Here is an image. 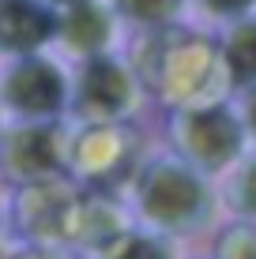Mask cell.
<instances>
[{"instance_id":"obj_17","label":"cell","mask_w":256,"mask_h":259,"mask_svg":"<svg viewBox=\"0 0 256 259\" xmlns=\"http://www.w3.org/2000/svg\"><path fill=\"white\" fill-rule=\"evenodd\" d=\"M241 120H245V132L256 139V91H249L245 98V109H241Z\"/></svg>"},{"instance_id":"obj_14","label":"cell","mask_w":256,"mask_h":259,"mask_svg":"<svg viewBox=\"0 0 256 259\" xmlns=\"http://www.w3.org/2000/svg\"><path fill=\"white\" fill-rule=\"evenodd\" d=\"M226 199H230V210L245 222V226H256V154L241 158V162L230 169Z\"/></svg>"},{"instance_id":"obj_10","label":"cell","mask_w":256,"mask_h":259,"mask_svg":"<svg viewBox=\"0 0 256 259\" xmlns=\"http://www.w3.org/2000/svg\"><path fill=\"white\" fill-rule=\"evenodd\" d=\"M132 229V218L125 214L113 195L105 192H83L79 199V210H76V233H72V244L87 248L91 255H105L121 237Z\"/></svg>"},{"instance_id":"obj_16","label":"cell","mask_w":256,"mask_h":259,"mask_svg":"<svg viewBox=\"0 0 256 259\" xmlns=\"http://www.w3.org/2000/svg\"><path fill=\"white\" fill-rule=\"evenodd\" d=\"M196 8L211 19H226V23H237V19H249L256 0H196Z\"/></svg>"},{"instance_id":"obj_3","label":"cell","mask_w":256,"mask_h":259,"mask_svg":"<svg viewBox=\"0 0 256 259\" xmlns=\"http://www.w3.org/2000/svg\"><path fill=\"white\" fill-rule=\"evenodd\" d=\"M245 120L234 105L207 102L189 109H170V143L185 165L196 173H226L245 158Z\"/></svg>"},{"instance_id":"obj_13","label":"cell","mask_w":256,"mask_h":259,"mask_svg":"<svg viewBox=\"0 0 256 259\" xmlns=\"http://www.w3.org/2000/svg\"><path fill=\"white\" fill-rule=\"evenodd\" d=\"M102 259H177L170 237H158L151 229H128Z\"/></svg>"},{"instance_id":"obj_8","label":"cell","mask_w":256,"mask_h":259,"mask_svg":"<svg viewBox=\"0 0 256 259\" xmlns=\"http://www.w3.org/2000/svg\"><path fill=\"white\" fill-rule=\"evenodd\" d=\"M57 15H60L57 38L72 53H79L83 60L109 53L113 38H117V12H113V0H72V4H64Z\"/></svg>"},{"instance_id":"obj_15","label":"cell","mask_w":256,"mask_h":259,"mask_svg":"<svg viewBox=\"0 0 256 259\" xmlns=\"http://www.w3.org/2000/svg\"><path fill=\"white\" fill-rule=\"evenodd\" d=\"M215 259H256V226H230L215 240Z\"/></svg>"},{"instance_id":"obj_7","label":"cell","mask_w":256,"mask_h":259,"mask_svg":"<svg viewBox=\"0 0 256 259\" xmlns=\"http://www.w3.org/2000/svg\"><path fill=\"white\" fill-rule=\"evenodd\" d=\"M68 162H72V136L60 120L19 124L4 136V147H0V165L19 184L57 181Z\"/></svg>"},{"instance_id":"obj_2","label":"cell","mask_w":256,"mask_h":259,"mask_svg":"<svg viewBox=\"0 0 256 259\" xmlns=\"http://www.w3.org/2000/svg\"><path fill=\"white\" fill-rule=\"evenodd\" d=\"M132 210L139 226L158 237H189L211 226L215 192L204 173L173 158H151L132 181Z\"/></svg>"},{"instance_id":"obj_4","label":"cell","mask_w":256,"mask_h":259,"mask_svg":"<svg viewBox=\"0 0 256 259\" xmlns=\"http://www.w3.org/2000/svg\"><path fill=\"white\" fill-rule=\"evenodd\" d=\"M143 147H147V139L132 120L87 124L72 139V162H68V169L83 184H91V192L113 195L117 188H125V184L132 188L139 169L147 165Z\"/></svg>"},{"instance_id":"obj_6","label":"cell","mask_w":256,"mask_h":259,"mask_svg":"<svg viewBox=\"0 0 256 259\" xmlns=\"http://www.w3.org/2000/svg\"><path fill=\"white\" fill-rule=\"evenodd\" d=\"M0 105L12 109L23 124L57 120L72 105V83L49 57H19L0 79Z\"/></svg>"},{"instance_id":"obj_19","label":"cell","mask_w":256,"mask_h":259,"mask_svg":"<svg viewBox=\"0 0 256 259\" xmlns=\"http://www.w3.org/2000/svg\"><path fill=\"white\" fill-rule=\"evenodd\" d=\"M46 4H60V8H64V4H72V0H46Z\"/></svg>"},{"instance_id":"obj_11","label":"cell","mask_w":256,"mask_h":259,"mask_svg":"<svg viewBox=\"0 0 256 259\" xmlns=\"http://www.w3.org/2000/svg\"><path fill=\"white\" fill-rule=\"evenodd\" d=\"M218 57L230 91H256V15L230 23L218 41Z\"/></svg>"},{"instance_id":"obj_1","label":"cell","mask_w":256,"mask_h":259,"mask_svg":"<svg viewBox=\"0 0 256 259\" xmlns=\"http://www.w3.org/2000/svg\"><path fill=\"white\" fill-rule=\"evenodd\" d=\"M132 71H136L139 91L155 94L170 109L223 102L218 91L226 87V75H223L218 46L189 26L147 30L136 41Z\"/></svg>"},{"instance_id":"obj_9","label":"cell","mask_w":256,"mask_h":259,"mask_svg":"<svg viewBox=\"0 0 256 259\" xmlns=\"http://www.w3.org/2000/svg\"><path fill=\"white\" fill-rule=\"evenodd\" d=\"M57 8L46 0H0V49L15 57H34L57 38Z\"/></svg>"},{"instance_id":"obj_12","label":"cell","mask_w":256,"mask_h":259,"mask_svg":"<svg viewBox=\"0 0 256 259\" xmlns=\"http://www.w3.org/2000/svg\"><path fill=\"white\" fill-rule=\"evenodd\" d=\"M185 4L189 0H113V12H117V19L147 34V30L177 26V19L185 15Z\"/></svg>"},{"instance_id":"obj_5","label":"cell","mask_w":256,"mask_h":259,"mask_svg":"<svg viewBox=\"0 0 256 259\" xmlns=\"http://www.w3.org/2000/svg\"><path fill=\"white\" fill-rule=\"evenodd\" d=\"M139 83L132 64L117 60L113 53L105 57H91L79 68V79L72 83V105L76 120L87 124H121L136 113L139 105Z\"/></svg>"},{"instance_id":"obj_18","label":"cell","mask_w":256,"mask_h":259,"mask_svg":"<svg viewBox=\"0 0 256 259\" xmlns=\"http://www.w3.org/2000/svg\"><path fill=\"white\" fill-rule=\"evenodd\" d=\"M19 259H68L64 252H57V248H34V252H26Z\"/></svg>"}]
</instances>
